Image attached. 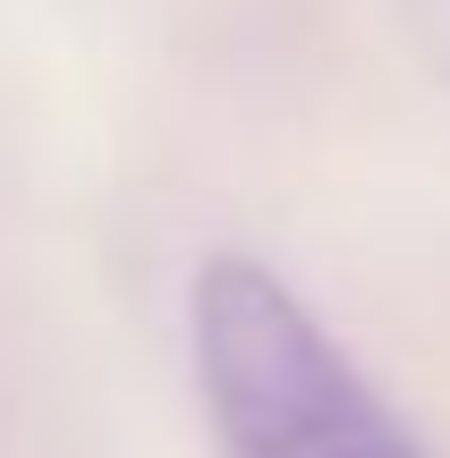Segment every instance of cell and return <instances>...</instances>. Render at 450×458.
I'll return each mask as SVG.
<instances>
[{"label": "cell", "instance_id": "6da1fadb", "mask_svg": "<svg viewBox=\"0 0 450 458\" xmlns=\"http://www.w3.org/2000/svg\"><path fill=\"white\" fill-rule=\"evenodd\" d=\"M187 340L230 458H434L272 263H204L187 297Z\"/></svg>", "mask_w": 450, "mask_h": 458}]
</instances>
